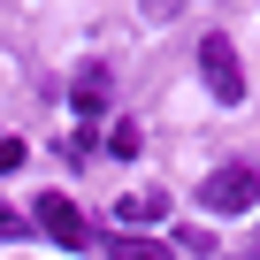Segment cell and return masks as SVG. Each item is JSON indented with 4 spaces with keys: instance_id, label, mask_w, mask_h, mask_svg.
Instances as JSON below:
<instances>
[{
    "instance_id": "cell-1",
    "label": "cell",
    "mask_w": 260,
    "mask_h": 260,
    "mask_svg": "<svg viewBox=\"0 0 260 260\" xmlns=\"http://www.w3.org/2000/svg\"><path fill=\"white\" fill-rule=\"evenodd\" d=\"M199 199H207L214 214H252V207H260V169H252V161H222V169L199 184Z\"/></svg>"
},
{
    "instance_id": "cell-2",
    "label": "cell",
    "mask_w": 260,
    "mask_h": 260,
    "mask_svg": "<svg viewBox=\"0 0 260 260\" xmlns=\"http://www.w3.org/2000/svg\"><path fill=\"white\" fill-rule=\"evenodd\" d=\"M199 77H207V92H214L222 107H237V100H245V69H237V46H230L222 31H207V39H199Z\"/></svg>"
},
{
    "instance_id": "cell-3",
    "label": "cell",
    "mask_w": 260,
    "mask_h": 260,
    "mask_svg": "<svg viewBox=\"0 0 260 260\" xmlns=\"http://www.w3.org/2000/svg\"><path fill=\"white\" fill-rule=\"evenodd\" d=\"M31 222H39V237H54L61 252H84V245H92V230H84L77 199H61V191H46V199L31 207Z\"/></svg>"
},
{
    "instance_id": "cell-4",
    "label": "cell",
    "mask_w": 260,
    "mask_h": 260,
    "mask_svg": "<svg viewBox=\"0 0 260 260\" xmlns=\"http://www.w3.org/2000/svg\"><path fill=\"white\" fill-rule=\"evenodd\" d=\"M69 107H77L84 122H100V115H107V69H77V92H69Z\"/></svg>"
},
{
    "instance_id": "cell-5",
    "label": "cell",
    "mask_w": 260,
    "mask_h": 260,
    "mask_svg": "<svg viewBox=\"0 0 260 260\" xmlns=\"http://www.w3.org/2000/svg\"><path fill=\"white\" fill-rule=\"evenodd\" d=\"M161 214H169V199H161V191H130V199H115V222H122V230L161 222Z\"/></svg>"
},
{
    "instance_id": "cell-6",
    "label": "cell",
    "mask_w": 260,
    "mask_h": 260,
    "mask_svg": "<svg viewBox=\"0 0 260 260\" xmlns=\"http://www.w3.org/2000/svg\"><path fill=\"white\" fill-rule=\"evenodd\" d=\"M115 260H176L161 237H115Z\"/></svg>"
},
{
    "instance_id": "cell-7",
    "label": "cell",
    "mask_w": 260,
    "mask_h": 260,
    "mask_svg": "<svg viewBox=\"0 0 260 260\" xmlns=\"http://www.w3.org/2000/svg\"><path fill=\"white\" fill-rule=\"evenodd\" d=\"M138 146H146L138 122H115V130H107V153H115V161H138Z\"/></svg>"
},
{
    "instance_id": "cell-8",
    "label": "cell",
    "mask_w": 260,
    "mask_h": 260,
    "mask_svg": "<svg viewBox=\"0 0 260 260\" xmlns=\"http://www.w3.org/2000/svg\"><path fill=\"white\" fill-rule=\"evenodd\" d=\"M8 169H23V138H0V176Z\"/></svg>"
},
{
    "instance_id": "cell-9",
    "label": "cell",
    "mask_w": 260,
    "mask_h": 260,
    "mask_svg": "<svg viewBox=\"0 0 260 260\" xmlns=\"http://www.w3.org/2000/svg\"><path fill=\"white\" fill-rule=\"evenodd\" d=\"M176 8H184V0H146V16H153V23H169Z\"/></svg>"
}]
</instances>
